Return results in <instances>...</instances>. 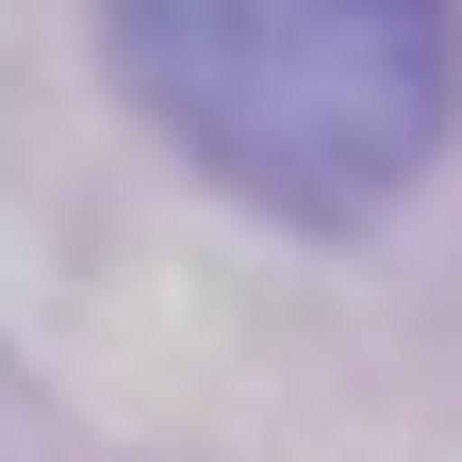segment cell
Returning a JSON list of instances; mask_svg holds the SVG:
<instances>
[{
    "mask_svg": "<svg viewBox=\"0 0 462 462\" xmlns=\"http://www.w3.org/2000/svg\"><path fill=\"white\" fill-rule=\"evenodd\" d=\"M99 67L264 231H380L462 133V0H99Z\"/></svg>",
    "mask_w": 462,
    "mask_h": 462,
    "instance_id": "cell-1",
    "label": "cell"
}]
</instances>
